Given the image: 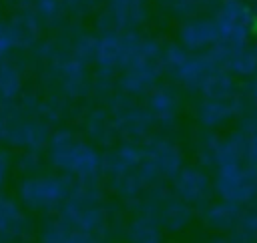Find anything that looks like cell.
<instances>
[{"mask_svg":"<svg viewBox=\"0 0 257 243\" xmlns=\"http://www.w3.org/2000/svg\"><path fill=\"white\" fill-rule=\"evenodd\" d=\"M211 34H213V30H211V26H209L207 22L191 24V26L187 28V32H185L187 40L193 42V44H195V40H207V38H211Z\"/></svg>","mask_w":257,"mask_h":243,"instance_id":"6da1fadb","label":"cell"}]
</instances>
